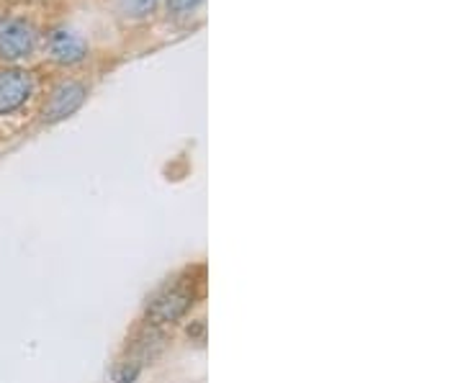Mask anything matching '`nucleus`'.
<instances>
[{
  "mask_svg": "<svg viewBox=\"0 0 463 383\" xmlns=\"http://www.w3.org/2000/svg\"><path fill=\"white\" fill-rule=\"evenodd\" d=\"M201 288H203V273L199 278L194 276V270L173 276L149 296L147 309H145V324L160 330V327L175 324L183 317H188L199 301Z\"/></svg>",
  "mask_w": 463,
  "mask_h": 383,
  "instance_id": "f257e3e1",
  "label": "nucleus"
},
{
  "mask_svg": "<svg viewBox=\"0 0 463 383\" xmlns=\"http://www.w3.org/2000/svg\"><path fill=\"white\" fill-rule=\"evenodd\" d=\"M206 0H163V11L173 23H188L203 11Z\"/></svg>",
  "mask_w": 463,
  "mask_h": 383,
  "instance_id": "0eeeda50",
  "label": "nucleus"
},
{
  "mask_svg": "<svg viewBox=\"0 0 463 383\" xmlns=\"http://www.w3.org/2000/svg\"><path fill=\"white\" fill-rule=\"evenodd\" d=\"M36 93L33 75L21 65L0 67V118L24 111Z\"/></svg>",
  "mask_w": 463,
  "mask_h": 383,
  "instance_id": "39448f33",
  "label": "nucleus"
},
{
  "mask_svg": "<svg viewBox=\"0 0 463 383\" xmlns=\"http://www.w3.org/2000/svg\"><path fill=\"white\" fill-rule=\"evenodd\" d=\"M163 0H114V8L124 21H147L157 14Z\"/></svg>",
  "mask_w": 463,
  "mask_h": 383,
  "instance_id": "423d86ee",
  "label": "nucleus"
},
{
  "mask_svg": "<svg viewBox=\"0 0 463 383\" xmlns=\"http://www.w3.org/2000/svg\"><path fill=\"white\" fill-rule=\"evenodd\" d=\"M90 96V85L83 78H62L52 85L50 93L42 100V124L54 126L62 124L67 118H72L85 106V100Z\"/></svg>",
  "mask_w": 463,
  "mask_h": 383,
  "instance_id": "7ed1b4c3",
  "label": "nucleus"
},
{
  "mask_svg": "<svg viewBox=\"0 0 463 383\" xmlns=\"http://www.w3.org/2000/svg\"><path fill=\"white\" fill-rule=\"evenodd\" d=\"M42 47V33L29 18L0 14V65H21Z\"/></svg>",
  "mask_w": 463,
  "mask_h": 383,
  "instance_id": "f03ea898",
  "label": "nucleus"
},
{
  "mask_svg": "<svg viewBox=\"0 0 463 383\" xmlns=\"http://www.w3.org/2000/svg\"><path fill=\"white\" fill-rule=\"evenodd\" d=\"M44 51L57 67H80L90 57V42L67 23H60L44 36Z\"/></svg>",
  "mask_w": 463,
  "mask_h": 383,
  "instance_id": "20e7f679",
  "label": "nucleus"
}]
</instances>
